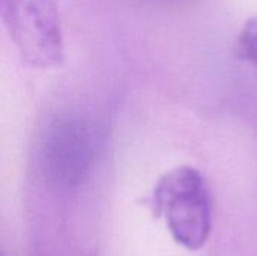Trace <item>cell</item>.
Returning a JSON list of instances; mask_svg holds the SVG:
<instances>
[{
  "instance_id": "cell-1",
  "label": "cell",
  "mask_w": 257,
  "mask_h": 256,
  "mask_svg": "<svg viewBox=\"0 0 257 256\" xmlns=\"http://www.w3.org/2000/svg\"><path fill=\"white\" fill-rule=\"evenodd\" d=\"M154 213L161 217L178 244L199 250L211 234V196L203 175L193 166H178L157 181Z\"/></svg>"
},
{
  "instance_id": "cell-2",
  "label": "cell",
  "mask_w": 257,
  "mask_h": 256,
  "mask_svg": "<svg viewBox=\"0 0 257 256\" xmlns=\"http://www.w3.org/2000/svg\"><path fill=\"white\" fill-rule=\"evenodd\" d=\"M0 20L26 65L47 69L63 63L65 42L56 0H0Z\"/></svg>"
},
{
  "instance_id": "cell-3",
  "label": "cell",
  "mask_w": 257,
  "mask_h": 256,
  "mask_svg": "<svg viewBox=\"0 0 257 256\" xmlns=\"http://www.w3.org/2000/svg\"><path fill=\"white\" fill-rule=\"evenodd\" d=\"M236 57L257 69V15L250 17L241 27L236 41Z\"/></svg>"
}]
</instances>
